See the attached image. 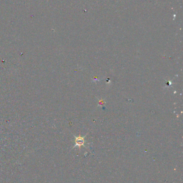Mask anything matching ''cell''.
Listing matches in <instances>:
<instances>
[{
  "label": "cell",
  "mask_w": 183,
  "mask_h": 183,
  "mask_svg": "<svg viewBox=\"0 0 183 183\" xmlns=\"http://www.w3.org/2000/svg\"><path fill=\"white\" fill-rule=\"evenodd\" d=\"M84 137H75V145L74 147H81V146H84L85 141L84 139Z\"/></svg>",
  "instance_id": "cell-1"
}]
</instances>
